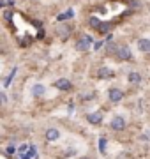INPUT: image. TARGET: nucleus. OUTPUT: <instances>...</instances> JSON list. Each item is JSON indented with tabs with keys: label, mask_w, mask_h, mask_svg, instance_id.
<instances>
[{
	"label": "nucleus",
	"mask_w": 150,
	"mask_h": 159,
	"mask_svg": "<svg viewBox=\"0 0 150 159\" xmlns=\"http://www.w3.org/2000/svg\"><path fill=\"white\" fill-rule=\"evenodd\" d=\"M101 23H103V21H101L99 18H95V16H92V18H90V20H88V25H90L92 29H95V30L99 29V25H101Z\"/></svg>",
	"instance_id": "obj_14"
},
{
	"label": "nucleus",
	"mask_w": 150,
	"mask_h": 159,
	"mask_svg": "<svg viewBox=\"0 0 150 159\" xmlns=\"http://www.w3.org/2000/svg\"><path fill=\"white\" fill-rule=\"evenodd\" d=\"M4 18H6V21H9V18H11V12L6 11V14H4Z\"/></svg>",
	"instance_id": "obj_20"
},
{
	"label": "nucleus",
	"mask_w": 150,
	"mask_h": 159,
	"mask_svg": "<svg viewBox=\"0 0 150 159\" xmlns=\"http://www.w3.org/2000/svg\"><path fill=\"white\" fill-rule=\"evenodd\" d=\"M87 120H88V124H92V125H101V124H103V113H101V111L88 113L87 115Z\"/></svg>",
	"instance_id": "obj_6"
},
{
	"label": "nucleus",
	"mask_w": 150,
	"mask_h": 159,
	"mask_svg": "<svg viewBox=\"0 0 150 159\" xmlns=\"http://www.w3.org/2000/svg\"><path fill=\"white\" fill-rule=\"evenodd\" d=\"M131 7H139V0H131Z\"/></svg>",
	"instance_id": "obj_18"
},
{
	"label": "nucleus",
	"mask_w": 150,
	"mask_h": 159,
	"mask_svg": "<svg viewBox=\"0 0 150 159\" xmlns=\"http://www.w3.org/2000/svg\"><path fill=\"white\" fill-rule=\"evenodd\" d=\"M115 55H117L118 60H131V57H133V55H131V48H129L127 44L118 46V50H117Z\"/></svg>",
	"instance_id": "obj_2"
},
{
	"label": "nucleus",
	"mask_w": 150,
	"mask_h": 159,
	"mask_svg": "<svg viewBox=\"0 0 150 159\" xmlns=\"http://www.w3.org/2000/svg\"><path fill=\"white\" fill-rule=\"evenodd\" d=\"M113 76H115V73L110 67H99L97 69V78H101V80H110Z\"/></svg>",
	"instance_id": "obj_8"
},
{
	"label": "nucleus",
	"mask_w": 150,
	"mask_h": 159,
	"mask_svg": "<svg viewBox=\"0 0 150 159\" xmlns=\"http://www.w3.org/2000/svg\"><path fill=\"white\" fill-rule=\"evenodd\" d=\"M127 81H129V83H139V81H141V74L133 71V73L127 74Z\"/></svg>",
	"instance_id": "obj_11"
},
{
	"label": "nucleus",
	"mask_w": 150,
	"mask_h": 159,
	"mask_svg": "<svg viewBox=\"0 0 150 159\" xmlns=\"http://www.w3.org/2000/svg\"><path fill=\"white\" fill-rule=\"evenodd\" d=\"M108 97H110L111 102H120L124 99V92L120 89H110L108 90Z\"/></svg>",
	"instance_id": "obj_5"
},
{
	"label": "nucleus",
	"mask_w": 150,
	"mask_h": 159,
	"mask_svg": "<svg viewBox=\"0 0 150 159\" xmlns=\"http://www.w3.org/2000/svg\"><path fill=\"white\" fill-rule=\"evenodd\" d=\"M14 74H16V67L11 69V73H9V76H7L6 80H4V87H9V83H11V80L14 78Z\"/></svg>",
	"instance_id": "obj_15"
},
{
	"label": "nucleus",
	"mask_w": 150,
	"mask_h": 159,
	"mask_svg": "<svg viewBox=\"0 0 150 159\" xmlns=\"http://www.w3.org/2000/svg\"><path fill=\"white\" fill-rule=\"evenodd\" d=\"M14 152H16V147H14V145H7V148H6V154H9V156H12Z\"/></svg>",
	"instance_id": "obj_16"
},
{
	"label": "nucleus",
	"mask_w": 150,
	"mask_h": 159,
	"mask_svg": "<svg viewBox=\"0 0 150 159\" xmlns=\"http://www.w3.org/2000/svg\"><path fill=\"white\" fill-rule=\"evenodd\" d=\"M73 16H74V11H73V9H69L67 12H64V14H60V16L57 18V21H65L67 18H73Z\"/></svg>",
	"instance_id": "obj_13"
},
{
	"label": "nucleus",
	"mask_w": 150,
	"mask_h": 159,
	"mask_svg": "<svg viewBox=\"0 0 150 159\" xmlns=\"http://www.w3.org/2000/svg\"><path fill=\"white\" fill-rule=\"evenodd\" d=\"M99 145H101V152H106V147H104V145H106V138H101V140H99Z\"/></svg>",
	"instance_id": "obj_17"
},
{
	"label": "nucleus",
	"mask_w": 150,
	"mask_h": 159,
	"mask_svg": "<svg viewBox=\"0 0 150 159\" xmlns=\"http://www.w3.org/2000/svg\"><path fill=\"white\" fill-rule=\"evenodd\" d=\"M44 138H46L48 142H57L58 138H60V131H58L57 127H50V129H46V133H44Z\"/></svg>",
	"instance_id": "obj_7"
},
{
	"label": "nucleus",
	"mask_w": 150,
	"mask_h": 159,
	"mask_svg": "<svg viewBox=\"0 0 150 159\" xmlns=\"http://www.w3.org/2000/svg\"><path fill=\"white\" fill-rule=\"evenodd\" d=\"M92 44V37L90 35H85V37H81V39L76 41V50L78 51H87Z\"/></svg>",
	"instance_id": "obj_3"
},
{
	"label": "nucleus",
	"mask_w": 150,
	"mask_h": 159,
	"mask_svg": "<svg viewBox=\"0 0 150 159\" xmlns=\"http://www.w3.org/2000/svg\"><path fill=\"white\" fill-rule=\"evenodd\" d=\"M113 29V23H108V21H103L101 25H99L97 32L99 34H110V30Z\"/></svg>",
	"instance_id": "obj_9"
},
{
	"label": "nucleus",
	"mask_w": 150,
	"mask_h": 159,
	"mask_svg": "<svg viewBox=\"0 0 150 159\" xmlns=\"http://www.w3.org/2000/svg\"><path fill=\"white\" fill-rule=\"evenodd\" d=\"M0 99H2V102H4V104H6V102H7V96H6V94H4V92L0 94Z\"/></svg>",
	"instance_id": "obj_19"
},
{
	"label": "nucleus",
	"mask_w": 150,
	"mask_h": 159,
	"mask_svg": "<svg viewBox=\"0 0 150 159\" xmlns=\"http://www.w3.org/2000/svg\"><path fill=\"white\" fill-rule=\"evenodd\" d=\"M81 159H90V157H81Z\"/></svg>",
	"instance_id": "obj_22"
},
{
	"label": "nucleus",
	"mask_w": 150,
	"mask_h": 159,
	"mask_svg": "<svg viewBox=\"0 0 150 159\" xmlns=\"http://www.w3.org/2000/svg\"><path fill=\"white\" fill-rule=\"evenodd\" d=\"M110 127L113 131H118V133H120V131H124V129H126V119H124V117H120V115L113 117V119H111V122H110Z\"/></svg>",
	"instance_id": "obj_1"
},
{
	"label": "nucleus",
	"mask_w": 150,
	"mask_h": 159,
	"mask_svg": "<svg viewBox=\"0 0 150 159\" xmlns=\"http://www.w3.org/2000/svg\"><path fill=\"white\" fill-rule=\"evenodd\" d=\"M138 50L139 51H150V39H139L138 41Z\"/></svg>",
	"instance_id": "obj_10"
},
{
	"label": "nucleus",
	"mask_w": 150,
	"mask_h": 159,
	"mask_svg": "<svg viewBox=\"0 0 150 159\" xmlns=\"http://www.w3.org/2000/svg\"><path fill=\"white\" fill-rule=\"evenodd\" d=\"M101 46H103V43H101V41H99V43H95V44H94V48H95V50H99V48H101Z\"/></svg>",
	"instance_id": "obj_21"
},
{
	"label": "nucleus",
	"mask_w": 150,
	"mask_h": 159,
	"mask_svg": "<svg viewBox=\"0 0 150 159\" xmlns=\"http://www.w3.org/2000/svg\"><path fill=\"white\" fill-rule=\"evenodd\" d=\"M55 87H57L58 90H62V92H69L71 89H73V83H71L67 78H60L55 81Z\"/></svg>",
	"instance_id": "obj_4"
},
{
	"label": "nucleus",
	"mask_w": 150,
	"mask_h": 159,
	"mask_svg": "<svg viewBox=\"0 0 150 159\" xmlns=\"http://www.w3.org/2000/svg\"><path fill=\"white\" fill-rule=\"evenodd\" d=\"M44 90H46L44 85H34V87H32V96H34V97H41L42 94H44Z\"/></svg>",
	"instance_id": "obj_12"
}]
</instances>
